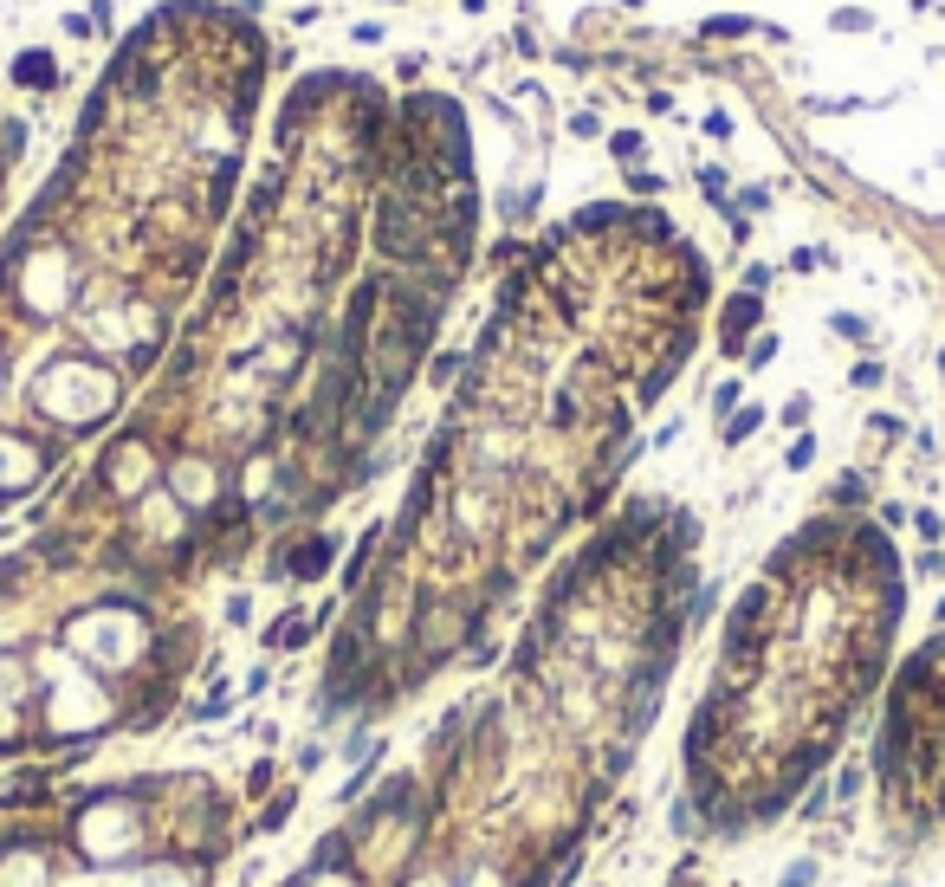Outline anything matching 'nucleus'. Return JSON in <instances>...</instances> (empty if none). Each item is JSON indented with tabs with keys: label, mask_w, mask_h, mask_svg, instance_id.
Masks as SVG:
<instances>
[{
	"label": "nucleus",
	"mask_w": 945,
	"mask_h": 887,
	"mask_svg": "<svg viewBox=\"0 0 945 887\" xmlns=\"http://www.w3.org/2000/svg\"><path fill=\"white\" fill-rule=\"evenodd\" d=\"M331 551H337V544L318 531V538H305L292 557H279V570H292V577H318V570H331Z\"/></svg>",
	"instance_id": "obj_1"
},
{
	"label": "nucleus",
	"mask_w": 945,
	"mask_h": 887,
	"mask_svg": "<svg viewBox=\"0 0 945 887\" xmlns=\"http://www.w3.org/2000/svg\"><path fill=\"white\" fill-rule=\"evenodd\" d=\"M887 887H907V881H887Z\"/></svg>",
	"instance_id": "obj_10"
},
{
	"label": "nucleus",
	"mask_w": 945,
	"mask_h": 887,
	"mask_svg": "<svg viewBox=\"0 0 945 887\" xmlns=\"http://www.w3.org/2000/svg\"><path fill=\"white\" fill-rule=\"evenodd\" d=\"M758 324V292H745V298H732L725 305V350H738V337Z\"/></svg>",
	"instance_id": "obj_2"
},
{
	"label": "nucleus",
	"mask_w": 945,
	"mask_h": 887,
	"mask_svg": "<svg viewBox=\"0 0 945 887\" xmlns=\"http://www.w3.org/2000/svg\"><path fill=\"white\" fill-rule=\"evenodd\" d=\"M20 78H33V85H39V78H52V59H46V52H26V59H20Z\"/></svg>",
	"instance_id": "obj_7"
},
{
	"label": "nucleus",
	"mask_w": 945,
	"mask_h": 887,
	"mask_svg": "<svg viewBox=\"0 0 945 887\" xmlns=\"http://www.w3.org/2000/svg\"><path fill=\"white\" fill-rule=\"evenodd\" d=\"M285 816H292V790H279V797H272V810H266V816H259V829H279V823H285Z\"/></svg>",
	"instance_id": "obj_6"
},
{
	"label": "nucleus",
	"mask_w": 945,
	"mask_h": 887,
	"mask_svg": "<svg viewBox=\"0 0 945 887\" xmlns=\"http://www.w3.org/2000/svg\"><path fill=\"white\" fill-rule=\"evenodd\" d=\"M246 784H253V797H266V790H272V764H253V777H246Z\"/></svg>",
	"instance_id": "obj_9"
},
{
	"label": "nucleus",
	"mask_w": 945,
	"mask_h": 887,
	"mask_svg": "<svg viewBox=\"0 0 945 887\" xmlns=\"http://www.w3.org/2000/svg\"><path fill=\"white\" fill-rule=\"evenodd\" d=\"M667 829H674V836H700V810H693V797H680L674 810H667Z\"/></svg>",
	"instance_id": "obj_4"
},
{
	"label": "nucleus",
	"mask_w": 945,
	"mask_h": 887,
	"mask_svg": "<svg viewBox=\"0 0 945 887\" xmlns=\"http://www.w3.org/2000/svg\"><path fill=\"white\" fill-rule=\"evenodd\" d=\"M829 810V784H810V797H803V816H823Z\"/></svg>",
	"instance_id": "obj_8"
},
{
	"label": "nucleus",
	"mask_w": 945,
	"mask_h": 887,
	"mask_svg": "<svg viewBox=\"0 0 945 887\" xmlns=\"http://www.w3.org/2000/svg\"><path fill=\"white\" fill-rule=\"evenodd\" d=\"M816 875H823V862H816V855H803V862H790L784 875H777V887H816Z\"/></svg>",
	"instance_id": "obj_3"
},
{
	"label": "nucleus",
	"mask_w": 945,
	"mask_h": 887,
	"mask_svg": "<svg viewBox=\"0 0 945 887\" xmlns=\"http://www.w3.org/2000/svg\"><path fill=\"white\" fill-rule=\"evenodd\" d=\"M758 421H764V408H745V415L725 428V441H751V434H758Z\"/></svg>",
	"instance_id": "obj_5"
}]
</instances>
